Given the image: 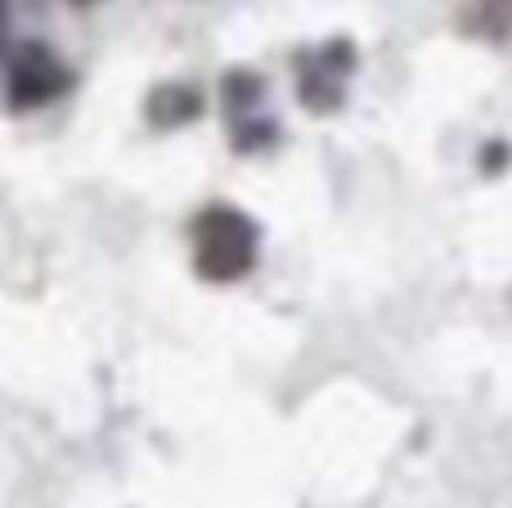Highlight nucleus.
<instances>
[{
    "mask_svg": "<svg viewBox=\"0 0 512 508\" xmlns=\"http://www.w3.org/2000/svg\"><path fill=\"white\" fill-rule=\"evenodd\" d=\"M5 27H9V0H0V41H5Z\"/></svg>",
    "mask_w": 512,
    "mask_h": 508,
    "instance_id": "obj_4",
    "label": "nucleus"
},
{
    "mask_svg": "<svg viewBox=\"0 0 512 508\" xmlns=\"http://www.w3.org/2000/svg\"><path fill=\"white\" fill-rule=\"evenodd\" d=\"M77 5H95V0H77Z\"/></svg>",
    "mask_w": 512,
    "mask_h": 508,
    "instance_id": "obj_5",
    "label": "nucleus"
},
{
    "mask_svg": "<svg viewBox=\"0 0 512 508\" xmlns=\"http://www.w3.org/2000/svg\"><path fill=\"white\" fill-rule=\"evenodd\" d=\"M203 113V95L194 86H162L153 90L149 99V117L158 126H180V122H194Z\"/></svg>",
    "mask_w": 512,
    "mask_h": 508,
    "instance_id": "obj_3",
    "label": "nucleus"
},
{
    "mask_svg": "<svg viewBox=\"0 0 512 508\" xmlns=\"http://www.w3.org/2000/svg\"><path fill=\"white\" fill-rule=\"evenodd\" d=\"M194 266L212 284L243 279L256 266V225L239 207H207L194 221Z\"/></svg>",
    "mask_w": 512,
    "mask_h": 508,
    "instance_id": "obj_1",
    "label": "nucleus"
},
{
    "mask_svg": "<svg viewBox=\"0 0 512 508\" xmlns=\"http://www.w3.org/2000/svg\"><path fill=\"white\" fill-rule=\"evenodd\" d=\"M68 86H72V72L45 45H23L14 54V63H9V104L23 108V113L59 99Z\"/></svg>",
    "mask_w": 512,
    "mask_h": 508,
    "instance_id": "obj_2",
    "label": "nucleus"
}]
</instances>
